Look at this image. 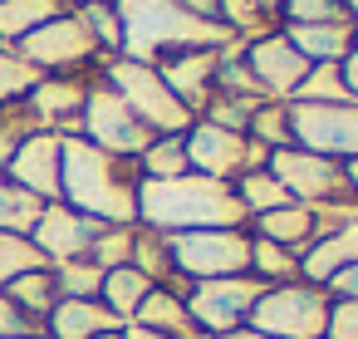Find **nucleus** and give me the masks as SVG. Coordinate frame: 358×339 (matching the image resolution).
Masks as SVG:
<instances>
[{
  "label": "nucleus",
  "mask_w": 358,
  "mask_h": 339,
  "mask_svg": "<svg viewBox=\"0 0 358 339\" xmlns=\"http://www.w3.org/2000/svg\"><path fill=\"white\" fill-rule=\"evenodd\" d=\"M138 162L113 158L79 133L64 138V167H59V202L103 221V226H138Z\"/></svg>",
  "instance_id": "nucleus-1"
},
{
  "label": "nucleus",
  "mask_w": 358,
  "mask_h": 339,
  "mask_svg": "<svg viewBox=\"0 0 358 339\" xmlns=\"http://www.w3.org/2000/svg\"><path fill=\"white\" fill-rule=\"evenodd\" d=\"M138 226L182 236L211 226H245V207L236 202L231 182H211L201 172L182 177H143L138 182Z\"/></svg>",
  "instance_id": "nucleus-2"
},
{
  "label": "nucleus",
  "mask_w": 358,
  "mask_h": 339,
  "mask_svg": "<svg viewBox=\"0 0 358 339\" xmlns=\"http://www.w3.org/2000/svg\"><path fill=\"white\" fill-rule=\"evenodd\" d=\"M113 15L123 30V60L162 64L167 55L182 50H231V30L221 20L192 15L177 0H113Z\"/></svg>",
  "instance_id": "nucleus-3"
},
{
  "label": "nucleus",
  "mask_w": 358,
  "mask_h": 339,
  "mask_svg": "<svg viewBox=\"0 0 358 339\" xmlns=\"http://www.w3.org/2000/svg\"><path fill=\"white\" fill-rule=\"evenodd\" d=\"M99 79L152 128V133H187L196 118L177 104V94L162 84L157 64H143V60H123V55H108L99 64Z\"/></svg>",
  "instance_id": "nucleus-4"
},
{
  "label": "nucleus",
  "mask_w": 358,
  "mask_h": 339,
  "mask_svg": "<svg viewBox=\"0 0 358 339\" xmlns=\"http://www.w3.org/2000/svg\"><path fill=\"white\" fill-rule=\"evenodd\" d=\"M329 305H334V295L324 285H309V280L265 285L255 310H250V329L275 334V339H324Z\"/></svg>",
  "instance_id": "nucleus-5"
},
{
  "label": "nucleus",
  "mask_w": 358,
  "mask_h": 339,
  "mask_svg": "<svg viewBox=\"0 0 358 339\" xmlns=\"http://www.w3.org/2000/svg\"><path fill=\"white\" fill-rule=\"evenodd\" d=\"M167 256H172V275L182 285L221 280V275H245V265H250V231L245 226L182 231V236H167Z\"/></svg>",
  "instance_id": "nucleus-6"
},
{
  "label": "nucleus",
  "mask_w": 358,
  "mask_h": 339,
  "mask_svg": "<svg viewBox=\"0 0 358 339\" xmlns=\"http://www.w3.org/2000/svg\"><path fill=\"white\" fill-rule=\"evenodd\" d=\"M15 55L25 64H35L40 74H99V64H103V50L89 35V25L79 20V11H64L50 25H40L35 35H25L15 45Z\"/></svg>",
  "instance_id": "nucleus-7"
},
{
  "label": "nucleus",
  "mask_w": 358,
  "mask_h": 339,
  "mask_svg": "<svg viewBox=\"0 0 358 339\" xmlns=\"http://www.w3.org/2000/svg\"><path fill=\"white\" fill-rule=\"evenodd\" d=\"M79 138L94 143V148H103V153H113V158L138 162L143 148H148L157 133L94 74V79H89V94H84V113H79Z\"/></svg>",
  "instance_id": "nucleus-8"
},
{
  "label": "nucleus",
  "mask_w": 358,
  "mask_h": 339,
  "mask_svg": "<svg viewBox=\"0 0 358 339\" xmlns=\"http://www.w3.org/2000/svg\"><path fill=\"white\" fill-rule=\"evenodd\" d=\"M260 290L265 285L255 275H221V280H192L182 290V300H187L192 324L201 334L221 339V334H236V329L250 324V310H255Z\"/></svg>",
  "instance_id": "nucleus-9"
},
{
  "label": "nucleus",
  "mask_w": 358,
  "mask_h": 339,
  "mask_svg": "<svg viewBox=\"0 0 358 339\" xmlns=\"http://www.w3.org/2000/svg\"><path fill=\"white\" fill-rule=\"evenodd\" d=\"M182 143H187V167L192 172H201V177H211V182H236V177H245L250 167H265V148L260 143H250L245 133H236V128H221V123H206V118H196L187 133H182Z\"/></svg>",
  "instance_id": "nucleus-10"
},
{
  "label": "nucleus",
  "mask_w": 358,
  "mask_h": 339,
  "mask_svg": "<svg viewBox=\"0 0 358 339\" xmlns=\"http://www.w3.org/2000/svg\"><path fill=\"white\" fill-rule=\"evenodd\" d=\"M265 172L289 192V202L299 207H329V202H343L348 197V182H343V162L334 158H319L309 148H275L265 158Z\"/></svg>",
  "instance_id": "nucleus-11"
},
{
  "label": "nucleus",
  "mask_w": 358,
  "mask_h": 339,
  "mask_svg": "<svg viewBox=\"0 0 358 339\" xmlns=\"http://www.w3.org/2000/svg\"><path fill=\"white\" fill-rule=\"evenodd\" d=\"M289 138L334 162L358 158V104H289Z\"/></svg>",
  "instance_id": "nucleus-12"
},
{
  "label": "nucleus",
  "mask_w": 358,
  "mask_h": 339,
  "mask_svg": "<svg viewBox=\"0 0 358 339\" xmlns=\"http://www.w3.org/2000/svg\"><path fill=\"white\" fill-rule=\"evenodd\" d=\"M241 60H245V69H250L255 89H260L265 99H280V104H289V99H294V89H299V84H304V74H309V60L285 40V30H270V35H260V40L241 45Z\"/></svg>",
  "instance_id": "nucleus-13"
},
{
  "label": "nucleus",
  "mask_w": 358,
  "mask_h": 339,
  "mask_svg": "<svg viewBox=\"0 0 358 339\" xmlns=\"http://www.w3.org/2000/svg\"><path fill=\"white\" fill-rule=\"evenodd\" d=\"M99 231H103V221H94V216H84L64 202H45L35 226H30V241L50 265H64V261H84L94 251Z\"/></svg>",
  "instance_id": "nucleus-14"
},
{
  "label": "nucleus",
  "mask_w": 358,
  "mask_h": 339,
  "mask_svg": "<svg viewBox=\"0 0 358 339\" xmlns=\"http://www.w3.org/2000/svg\"><path fill=\"white\" fill-rule=\"evenodd\" d=\"M59 167H64V138L40 128L10 153V162L0 172H6L15 187H25L35 202H59Z\"/></svg>",
  "instance_id": "nucleus-15"
},
{
  "label": "nucleus",
  "mask_w": 358,
  "mask_h": 339,
  "mask_svg": "<svg viewBox=\"0 0 358 339\" xmlns=\"http://www.w3.org/2000/svg\"><path fill=\"white\" fill-rule=\"evenodd\" d=\"M89 79H94V74H45V79L30 89V99H25L30 118H35L45 133L74 138V133H79V113H84Z\"/></svg>",
  "instance_id": "nucleus-16"
},
{
  "label": "nucleus",
  "mask_w": 358,
  "mask_h": 339,
  "mask_svg": "<svg viewBox=\"0 0 358 339\" xmlns=\"http://www.w3.org/2000/svg\"><path fill=\"white\" fill-rule=\"evenodd\" d=\"M216 60H221V50H182V55H167L157 64L162 84L177 94V104L192 118H201L206 104L216 99Z\"/></svg>",
  "instance_id": "nucleus-17"
},
{
  "label": "nucleus",
  "mask_w": 358,
  "mask_h": 339,
  "mask_svg": "<svg viewBox=\"0 0 358 339\" xmlns=\"http://www.w3.org/2000/svg\"><path fill=\"white\" fill-rule=\"evenodd\" d=\"M358 265V221H338V226H324L304 256H299V280L309 285H329L338 270Z\"/></svg>",
  "instance_id": "nucleus-18"
},
{
  "label": "nucleus",
  "mask_w": 358,
  "mask_h": 339,
  "mask_svg": "<svg viewBox=\"0 0 358 339\" xmlns=\"http://www.w3.org/2000/svg\"><path fill=\"white\" fill-rule=\"evenodd\" d=\"M245 231L260 236V241H275V246H285V251H294V256H304V246L319 236V216H314V207L285 202V207H275V212H265V216H250Z\"/></svg>",
  "instance_id": "nucleus-19"
},
{
  "label": "nucleus",
  "mask_w": 358,
  "mask_h": 339,
  "mask_svg": "<svg viewBox=\"0 0 358 339\" xmlns=\"http://www.w3.org/2000/svg\"><path fill=\"white\" fill-rule=\"evenodd\" d=\"M108 329H123L99 300H59L50 314H45V334L50 339H99Z\"/></svg>",
  "instance_id": "nucleus-20"
},
{
  "label": "nucleus",
  "mask_w": 358,
  "mask_h": 339,
  "mask_svg": "<svg viewBox=\"0 0 358 339\" xmlns=\"http://www.w3.org/2000/svg\"><path fill=\"white\" fill-rule=\"evenodd\" d=\"M285 40L309 60V64H343V55L353 50V25H285Z\"/></svg>",
  "instance_id": "nucleus-21"
},
{
  "label": "nucleus",
  "mask_w": 358,
  "mask_h": 339,
  "mask_svg": "<svg viewBox=\"0 0 358 339\" xmlns=\"http://www.w3.org/2000/svg\"><path fill=\"white\" fill-rule=\"evenodd\" d=\"M64 11H74L69 0H0V45L15 50L25 35H35L40 25H50Z\"/></svg>",
  "instance_id": "nucleus-22"
},
{
  "label": "nucleus",
  "mask_w": 358,
  "mask_h": 339,
  "mask_svg": "<svg viewBox=\"0 0 358 339\" xmlns=\"http://www.w3.org/2000/svg\"><path fill=\"white\" fill-rule=\"evenodd\" d=\"M152 295V280L143 275V270H133V265H113V270H103V285H99V305L118 319V324H128L133 314H138V305Z\"/></svg>",
  "instance_id": "nucleus-23"
},
{
  "label": "nucleus",
  "mask_w": 358,
  "mask_h": 339,
  "mask_svg": "<svg viewBox=\"0 0 358 339\" xmlns=\"http://www.w3.org/2000/svg\"><path fill=\"white\" fill-rule=\"evenodd\" d=\"M0 290H6L40 329H45V314L59 305V285H55V270L50 265H40V270H25V275H15L10 285H0Z\"/></svg>",
  "instance_id": "nucleus-24"
},
{
  "label": "nucleus",
  "mask_w": 358,
  "mask_h": 339,
  "mask_svg": "<svg viewBox=\"0 0 358 339\" xmlns=\"http://www.w3.org/2000/svg\"><path fill=\"white\" fill-rule=\"evenodd\" d=\"M133 270H143L152 285H172V290H187L177 275H172V256H167V236L162 231H148V226H133Z\"/></svg>",
  "instance_id": "nucleus-25"
},
{
  "label": "nucleus",
  "mask_w": 358,
  "mask_h": 339,
  "mask_svg": "<svg viewBox=\"0 0 358 339\" xmlns=\"http://www.w3.org/2000/svg\"><path fill=\"white\" fill-rule=\"evenodd\" d=\"M245 275H255L260 285H289V280H299V256L285 251V246H275V241L250 236V265H245Z\"/></svg>",
  "instance_id": "nucleus-26"
},
{
  "label": "nucleus",
  "mask_w": 358,
  "mask_h": 339,
  "mask_svg": "<svg viewBox=\"0 0 358 339\" xmlns=\"http://www.w3.org/2000/svg\"><path fill=\"white\" fill-rule=\"evenodd\" d=\"M231 187H236V202L245 207V221H250V216H265V212H275V207H285V202H289V192H285L265 167H250V172H245V177H236Z\"/></svg>",
  "instance_id": "nucleus-27"
},
{
  "label": "nucleus",
  "mask_w": 358,
  "mask_h": 339,
  "mask_svg": "<svg viewBox=\"0 0 358 339\" xmlns=\"http://www.w3.org/2000/svg\"><path fill=\"white\" fill-rule=\"evenodd\" d=\"M245 138L250 143H260L265 153H275V148H289L294 138H289V104H280V99H265L255 113H250V123H245Z\"/></svg>",
  "instance_id": "nucleus-28"
},
{
  "label": "nucleus",
  "mask_w": 358,
  "mask_h": 339,
  "mask_svg": "<svg viewBox=\"0 0 358 339\" xmlns=\"http://www.w3.org/2000/svg\"><path fill=\"white\" fill-rule=\"evenodd\" d=\"M138 172H143V177H182V172H192V167H187V143H182V133H157V138L143 148Z\"/></svg>",
  "instance_id": "nucleus-29"
},
{
  "label": "nucleus",
  "mask_w": 358,
  "mask_h": 339,
  "mask_svg": "<svg viewBox=\"0 0 358 339\" xmlns=\"http://www.w3.org/2000/svg\"><path fill=\"white\" fill-rule=\"evenodd\" d=\"M45 202H35L25 187H15L6 172H0V231H15V236H30L35 216H40Z\"/></svg>",
  "instance_id": "nucleus-30"
},
{
  "label": "nucleus",
  "mask_w": 358,
  "mask_h": 339,
  "mask_svg": "<svg viewBox=\"0 0 358 339\" xmlns=\"http://www.w3.org/2000/svg\"><path fill=\"white\" fill-rule=\"evenodd\" d=\"M40 79H45V74H40L35 64H25L15 50H6V45H0V109L25 104V99H30V89H35Z\"/></svg>",
  "instance_id": "nucleus-31"
},
{
  "label": "nucleus",
  "mask_w": 358,
  "mask_h": 339,
  "mask_svg": "<svg viewBox=\"0 0 358 339\" xmlns=\"http://www.w3.org/2000/svg\"><path fill=\"white\" fill-rule=\"evenodd\" d=\"M289 104H348L338 64H309V74H304V84L294 89Z\"/></svg>",
  "instance_id": "nucleus-32"
},
{
  "label": "nucleus",
  "mask_w": 358,
  "mask_h": 339,
  "mask_svg": "<svg viewBox=\"0 0 358 339\" xmlns=\"http://www.w3.org/2000/svg\"><path fill=\"white\" fill-rule=\"evenodd\" d=\"M55 270V285H59V300H99V285H103V270L84 256V261H64V265H50Z\"/></svg>",
  "instance_id": "nucleus-33"
},
{
  "label": "nucleus",
  "mask_w": 358,
  "mask_h": 339,
  "mask_svg": "<svg viewBox=\"0 0 358 339\" xmlns=\"http://www.w3.org/2000/svg\"><path fill=\"white\" fill-rule=\"evenodd\" d=\"M40 265H50V261L35 251V241H30V236L0 231V285H10L15 275H25V270H40Z\"/></svg>",
  "instance_id": "nucleus-34"
},
{
  "label": "nucleus",
  "mask_w": 358,
  "mask_h": 339,
  "mask_svg": "<svg viewBox=\"0 0 358 339\" xmlns=\"http://www.w3.org/2000/svg\"><path fill=\"white\" fill-rule=\"evenodd\" d=\"M74 11H79V20L89 25V35L99 40L103 60L123 50V30H118V15H113V0H89V6H74Z\"/></svg>",
  "instance_id": "nucleus-35"
},
{
  "label": "nucleus",
  "mask_w": 358,
  "mask_h": 339,
  "mask_svg": "<svg viewBox=\"0 0 358 339\" xmlns=\"http://www.w3.org/2000/svg\"><path fill=\"white\" fill-rule=\"evenodd\" d=\"M343 0H280V30L285 25H338Z\"/></svg>",
  "instance_id": "nucleus-36"
},
{
  "label": "nucleus",
  "mask_w": 358,
  "mask_h": 339,
  "mask_svg": "<svg viewBox=\"0 0 358 339\" xmlns=\"http://www.w3.org/2000/svg\"><path fill=\"white\" fill-rule=\"evenodd\" d=\"M89 261H94L99 270L128 265V261H133V226H103L99 241H94V251H89Z\"/></svg>",
  "instance_id": "nucleus-37"
},
{
  "label": "nucleus",
  "mask_w": 358,
  "mask_h": 339,
  "mask_svg": "<svg viewBox=\"0 0 358 339\" xmlns=\"http://www.w3.org/2000/svg\"><path fill=\"white\" fill-rule=\"evenodd\" d=\"M30 133H40V123L30 118V109H25V104L0 109V167L10 162V153H15V148H20Z\"/></svg>",
  "instance_id": "nucleus-38"
},
{
  "label": "nucleus",
  "mask_w": 358,
  "mask_h": 339,
  "mask_svg": "<svg viewBox=\"0 0 358 339\" xmlns=\"http://www.w3.org/2000/svg\"><path fill=\"white\" fill-rule=\"evenodd\" d=\"M265 99H236V94H216L211 104H206V123H221V128H236V133H245V123H250V113L260 109Z\"/></svg>",
  "instance_id": "nucleus-39"
},
{
  "label": "nucleus",
  "mask_w": 358,
  "mask_h": 339,
  "mask_svg": "<svg viewBox=\"0 0 358 339\" xmlns=\"http://www.w3.org/2000/svg\"><path fill=\"white\" fill-rule=\"evenodd\" d=\"M20 334H40V324H35L6 290H0V339H20Z\"/></svg>",
  "instance_id": "nucleus-40"
},
{
  "label": "nucleus",
  "mask_w": 358,
  "mask_h": 339,
  "mask_svg": "<svg viewBox=\"0 0 358 339\" xmlns=\"http://www.w3.org/2000/svg\"><path fill=\"white\" fill-rule=\"evenodd\" d=\"M324 339H358V300H334L329 305V329Z\"/></svg>",
  "instance_id": "nucleus-41"
},
{
  "label": "nucleus",
  "mask_w": 358,
  "mask_h": 339,
  "mask_svg": "<svg viewBox=\"0 0 358 339\" xmlns=\"http://www.w3.org/2000/svg\"><path fill=\"white\" fill-rule=\"evenodd\" d=\"M334 300H358V265H348V270H338L329 285H324Z\"/></svg>",
  "instance_id": "nucleus-42"
},
{
  "label": "nucleus",
  "mask_w": 358,
  "mask_h": 339,
  "mask_svg": "<svg viewBox=\"0 0 358 339\" xmlns=\"http://www.w3.org/2000/svg\"><path fill=\"white\" fill-rule=\"evenodd\" d=\"M338 74H343V89H348V104H358V45L343 55V64H338Z\"/></svg>",
  "instance_id": "nucleus-43"
},
{
  "label": "nucleus",
  "mask_w": 358,
  "mask_h": 339,
  "mask_svg": "<svg viewBox=\"0 0 358 339\" xmlns=\"http://www.w3.org/2000/svg\"><path fill=\"white\" fill-rule=\"evenodd\" d=\"M177 6H187L192 15H206V20H216V0H177Z\"/></svg>",
  "instance_id": "nucleus-44"
},
{
  "label": "nucleus",
  "mask_w": 358,
  "mask_h": 339,
  "mask_svg": "<svg viewBox=\"0 0 358 339\" xmlns=\"http://www.w3.org/2000/svg\"><path fill=\"white\" fill-rule=\"evenodd\" d=\"M123 339H172V334H157L148 324H123Z\"/></svg>",
  "instance_id": "nucleus-45"
},
{
  "label": "nucleus",
  "mask_w": 358,
  "mask_h": 339,
  "mask_svg": "<svg viewBox=\"0 0 358 339\" xmlns=\"http://www.w3.org/2000/svg\"><path fill=\"white\" fill-rule=\"evenodd\" d=\"M343 182H348V197H358V158L343 162Z\"/></svg>",
  "instance_id": "nucleus-46"
},
{
  "label": "nucleus",
  "mask_w": 358,
  "mask_h": 339,
  "mask_svg": "<svg viewBox=\"0 0 358 339\" xmlns=\"http://www.w3.org/2000/svg\"><path fill=\"white\" fill-rule=\"evenodd\" d=\"M250 6H255V11H260V15H270V20H275V25H280V0H250Z\"/></svg>",
  "instance_id": "nucleus-47"
},
{
  "label": "nucleus",
  "mask_w": 358,
  "mask_h": 339,
  "mask_svg": "<svg viewBox=\"0 0 358 339\" xmlns=\"http://www.w3.org/2000/svg\"><path fill=\"white\" fill-rule=\"evenodd\" d=\"M221 339H275V334H260V329H250V324H245V329H236V334H221Z\"/></svg>",
  "instance_id": "nucleus-48"
},
{
  "label": "nucleus",
  "mask_w": 358,
  "mask_h": 339,
  "mask_svg": "<svg viewBox=\"0 0 358 339\" xmlns=\"http://www.w3.org/2000/svg\"><path fill=\"white\" fill-rule=\"evenodd\" d=\"M343 20H348V25L358 30V0H343Z\"/></svg>",
  "instance_id": "nucleus-49"
},
{
  "label": "nucleus",
  "mask_w": 358,
  "mask_h": 339,
  "mask_svg": "<svg viewBox=\"0 0 358 339\" xmlns=\"http://www.w3.org/2000/svg\"><path fill=\"white\" fill-rule=\"evenodd\" d=\"M99 339H123V329H108V334H99Z\"/></svg>",
  "instance_id": "nucleus-50"
},
{
  "label": "nucleus",
  "mask_w": 358,
  "mask_h": 339,
  "mask_svg": "<svg viewBox=\"0 0 358 339\" xmlns=\"http://www.w3.org/2000/svg\"><path fill=\"white\" fill-rule=\"evenodd\" d=\"M20 339H50V334H45V329H40V334H20Z\"/></svg>",
  "instance_id": "nucleus-51"
},
{
  "label": "nucleus",
  "mask_w": 358,
  "mask_h": 339,
  "mask_svg": "<svg viewBox=\"0 0 358 339\" xmlns=\"http://www.w3.org/2000/svg\"><path fill=\"white\" fill-rule=\"evenodd\" d=\"M69 6H89V0H69Z\"/></svg>",
  "instance_id": "nucleus-52"
},
{
  "label": "nucleus",
  "mask_w": 358,
  "mask_h": 339,
  "mask_svg": "<svg viewBox=\"0 0 358 339\" xmlns=\"http://www.w3.org/2000/svg\"><path fill=\"white\" fill-rule=\"evenodd\" d=\"M353 45H358V30H353Z\"/></svg>",
  "instance_id": "nucleus-53"
}]
</instances>
